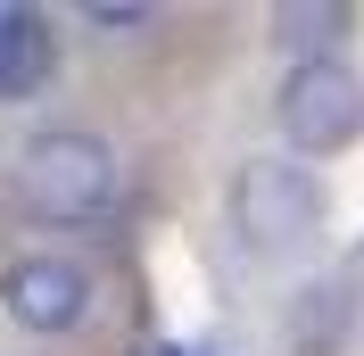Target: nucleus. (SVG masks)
Returning a JSON list of instances; mask_svg holds the SVG:
<instances>
[{
	"instance_id": "nucleus-1",
	"label": "nucleus",
	"mask_w": 364,
	"mask_h": 356,
	"mask_svg": "<svg viewBox=\"0 0 364 356\" xmlns=\"http://www.w3.org/2000/svg\"><path fill=\"white\" fill-rule=\"evenodd\" d=\"M17 199L42 224H91L116 199V150L100 133H33L17 150Z\"/></svg>"
},
{
	"instance_id": "nucleus-2",
	"label": "nucleus",
	"mask_w": 364,
	"mask_h": 356,
	"mask_svg": "<svg viewBox=\"0 0 364 356\" xmlns=\"http://www.w3.org/2000/svg\"><path fill=\"white\" fill-rule=\"evenodd\" d=\"M232 232L249 257H298L323 232V182L290 157H249L232 174Z\"/></svg>"
},
{
	"instance_id": "nucleus-3",
	"label": "nucleus",
	"mask_w": 364,
	"mask_h": 356,
	"mask_svg": "<svg viewBox=\"0 0 364 356\" xmlns=\"http://www.w3.org/2000/svg\"><path fill=\"white\" fill-rule=\"evenodd\" d=\"M273 116H282V141H290V150L340 157L348 141L364 133V75L348 67V58H298V67L282 75Z\"/></svg>"
},
{
	"instance_id": "nucleus-4",
	"label": "nucleus",
	"mask_w": 364,
	"mask_h": 356,
	"mask_svg": "<svg viewBox=\"0 0 364 356\" xmlns=\"http://www.w3.org/2000/svg\"><path fill=\"white\" fill-rule=\"evenodd\" d=\"M0 298H9V315H17L25 332H75L91 315V273L75 266V257H17V266L0 273Z\"/></svg>"
},
{
	"instance_id": "nucleus-5",
	"label": "nucleus",
	"mask_w": 364,
	"mask_h": 356,
	"mask_svg": "<svg viewBox=\"0 0 364 356\" xmlns=\"http://www.w3.org/2000/svg\"><path fill=\"white\" fill-rule=\"evenodd\" d=\"M58 75V33L42 9H0V100H33Z\"/></svg>"
},
{
	"instance_id": "nucleus-6",
	"label": "nucleus",
	"mask_w": 364,
	"mask_h": 356,
	"mask_svg": "<svg viewBox=\"0 0 364 356\" xmlns=\"http://www.w3.org/2000/svg\"><path fill=\"white\" fill-rule=\"evenodd\" d=\"M348 9H282V33L290 42H323V33H340Z\"/></svg>"
}]
</instances>
